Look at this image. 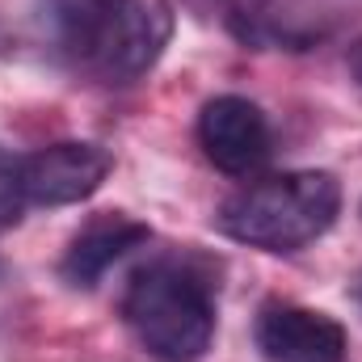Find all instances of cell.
Wrapping results in <instances>:
<instances>
[{
    "label": "cell",
    "instance_id": "9c48e42d",
    "mask_svg": "<svg viewBox=\"0 0 362 362\" xmlns=\"http://www.w3.org/2000/svg\"><path fill=\"white\" fill-rule=\"evenodd\" d=\"M118 0H38V25H42V38L76 59V64H89L93 42L105 25V17L114 13Z\"/></svg>",
    "mask_w": 362,
    "mask_h": 362
},
{
    "label": "cell",
    "instance_id": "7a4b0ae2",
    "mask_svg": "<svg viewBox=\"0 0 362 362\" xmlns=\"http://www.w3.org/2000/svg\"><path fill=\"white\" fill-rule=\"evenodd\" d=\"M122 316L139 346L160 362H194L215 337L211 282L185 262H152L127 282Z\"/></svg>",
    "mask_w": 362,
    "mask_h": 362
},
{
    "label": "cell",
    "instance_id": "277c9868",
    "mask_svg": "<svg viewBox=\"0 0 362 362\" xmlns=\"http://www.w3.org/2000/svg\"><path fill=\"white\" fill-rule=\"evenodd\" d=\"M354 4L358 0H236L228 8V25L253 47L303 51L354 17Z\"/></svg>",
    "mask_w": 362,
    "mask_h": 362
},
{
    "label": "cell",
    "instance_id": "6da1fadb",
    "mask_svg": "<svg viewBox=\"0 0 362 362\" xmlns=\"http://www.w3.org/2000/svg\"><path fill=\"white\" fill-rule=\"evenodd\" d=\"M341 211V185L333 173L320 169H299V173H278L257 185L236 189L215 223L223 236L266 249V253H295L312 240H320Z\"/></svg>",
    "mask_w": 362,
    "mask_h": 362
},
{
    "label": "cell",
    "instance_id": "8992f818",
    "mask_svg": "<svg viewBox=\"0 0 362 362\" xmlns=\"http://www.w3.org/2000/svg\"><path fill=\"white\" fill-rule=\"evenodd\" d=\"M114 156L97 144L81 139H64L51 148H38L34 156L21 160V185H25V202L34 206H72L85 202L89 194L101 189V181L110 177Z\"/></svg>",
    "mask_w": 362,
    "mask_h": 362
},
{
    "label": "cell",
    "instance_id": "7c38bea8",
    "mask_svg": "<svg viewBox=\"0 0 362 362\" xmlns=\"http://www.w3.org/2000/svg\"><path fill=\"white\" fill-rule=\"evenodd\" d=\"M358 299H362V286H358Z\"/></svg>",
    "mask_w": 362,
    "mask_h": 362
},
{
    "label": "cell",
    "instance_id": "8fae6325",
    "mask_svg": "<svg viewBox=\"0 0 362 362\" xmlns=\"http://www.w3.org/2000/svg\"><path fill=\"white\" fill-rule=\"evenodd\" d=\"M346 68H350V76L362 85V38L350 47V55H346Z\"/></svg>",
    "mask_w": 362,
    "mask_h": 362
},
{
    "label": "cell",
    "instance_id": "30bf717a",
    "mask_svg": "<svg viewBox=\"0 0 362 362\" xmlns=\"http://www.w3.org/2000/svg\"><path fill=\"white\" fill-rule=\"evenodd\" d=\"M25 211V185H21V160H13L0 148V228L17 223Z\"/></svg>",
    "mask_w": 362,
    "mask_h": 362
},
{
    "label": "cell",
    "instance_id": "3957f363",
    "mask_svg": "<svg viewBox=\"0 0 362 362\" xmlns=\"http://www.w3.org/2000/svg\"><path fill=\"white\" fill-rule=\"evenodd\" d=\"M173 4L169 0H118L93 42L89 68L110 85H131L156 68L173 38Z\"/></svg>",
    "mask_w": 362,
    "mask_h": 362
},
{
    "label": "cell",
    "instance_id": "5b68a950",
    "mask_svg": "<svg viewBox=\"0 0 362 362\" xmlns=\"http://www.w3.org/2000/svg\"><path fill=\"white\" fill-rule=\"evenodd\" d=\"M198 144L206 160L228 177H249L270 160V122L249 97H211L198 114Z\"/></svg>",
    "mask_w": 362,
    "mask_h": 362
},
{
    "label": "cell",
    "instance_id": "ba28073f",
    "mask_svg": "<svg viewBox=\"0 0 362 362\" xmlns=\"http://www.w3.org/2000/svg\"><path fill=\"white\" fill-rule=\"evenodd\" d=\"M148 240H152L148 223H139V219H131L122 211H101L72 236V245H68V253L59 262V274L72 286H97L114 262H122L131 249H139Z\"/></svg>",
    "mask_w": 362,
    "mask_h": 362
},
{
    "label": "cell",
    "instance_id": "52a82bcc",
    "mask_svg": "<svg viewBox=\"0 0 362 362\" xmlns=\"http://www.w3.org/2000/svg\"><path fill=\"white\" fill-rule=\"evenodd\" d=\"M257 350L270 362H341L346 329L316 308L266 303L257 316Z\"/></svg>",
    "mask_w": 362,
    "mask_h": 362
}]
</instances>
